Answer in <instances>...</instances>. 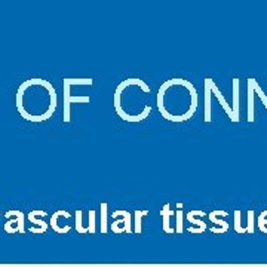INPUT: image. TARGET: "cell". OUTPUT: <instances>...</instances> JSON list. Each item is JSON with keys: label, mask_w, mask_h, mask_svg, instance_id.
Masks as SVG:
<instances>
[{"label": "cell", "mask_w": 267, "mask_h": 267, "mask_svg": "<svg viewBox=\"0 0 267 267\" xmlns=\"http://www.w3.org/2000/svg\"><path fill=\"white\" fill-rule=\"evenodd\" d=\"M247 232L253 233L254 232V211H248V227Z\"/></svg>", "instance_id": "9a60e30c"}, {"label": "cell", "mask_w": 267, "mask_h": 267, "mask_svg": "<svg viewBox=\"0 0 267 267\" xmlns=\"http://www.w3.org/2000/svg\"><path fill=\"white\" fill-rule=\"evenodd\" d=\"M101 232H107V203H101Z\"/></svg>", "instance_id": "30bf717a"}, {"label": "cell", "mask_w": 267, "mask_h": 267, "mask_svg": "<svg viewBox=\"0 0 267 267\" xmlns=\"http://www.w3.org/2000/svg\"><path fill=\"white\" fill-rule=\"evenodd\" d=\"M135 232L140 233L141 232V218L144 215H149V211H135Z\"/></svg>", "instance_id": "8fae6325"}, {"label": "cell", "mask_w": 267, "mask_h": 267, "mask_svg": "<svg viewBox=\"0 0 267 267\" xmlns=\"http://www.w3.org/2000/svg\"><path fill=\"white\" fill-rule=\"evenodd\" d=\"M76 229L79 233H87L89 232L88 229L82 227V211H76Z\"/></svg>", "instance_id": "4fadbf2b"}, {"label": "cell", "mask_w": 267, "mask_h": 267, "mask_svg": "<svg viewBox=\"0 0 267 267\" xmlns=\"http://www.w3.org/2000/svg\"><path fill=\"white\" fill-rule=\"evenodd\" d=\"M211 90H212V93H215V96H217V99H218V102L221 104V107L224 108V111L227 113V116H229V119L232 120V122H238V119L235 117V113H233V108L227 104V101H226V98H224V95L220 92V89L215 87V84L212 82V85H211Z\"/></svg>", "instance_id": "7a4b0ae2"}, {"label": "cell", "mask_w": 267, "mask_h": 267, "mask_svg": "<svg viewBox=\"0 0 267 267\" xmlns=\"http://www.w3.org/2000/svg\"><path fill=\"white\" fill-rule=\"evenodd\" d=\"M212 82L214 81L209 78H206L203 82V85H205V117H203V120L208 123L211 122V93H212L211 85H212Z\"/></svg>", "instance_id": "3957f363"}, {"label": "cell", "mask_w": 267, "mask_h": 267, "mask_svg": "<svg viewBox=\"0 0 267 267\" xmlns=\"http://www.w3.org/2000/svg\"><path fill=\"white\" fill-rule=\"evenodd\" d=\"M92 79H64V122H70V105L73 102H89V96H72L70 88L72 85H92Z\"/></svg>", "instance_id": "6da1fadb"}, {"label": "cell", "mask_w": 267, "mask_h": 267, "mask_svg": "<svg viewBox=\"0 0 267 267\" xmlns=\"http://www.w3.org/2000/svg\"><path fill=\"white\" fill-rule=\"evenodd\" d=\"M6 217L9 218V217H16L18 218V230L21 232V233H24V214L21 212V211H9L7 214H6Z\"/></svg>", "instance_id": "9c48e42d"}, {"label": "cell", "mask_w": 267, "mask_h": 267, "mask_svg": "<svg viewBox=\"0 0 267 267\" xmlns=\"http://www.w3.org/2000/svg\"><path fill=\"white\" fill-rule=\"evenodd\" d=\"M177 232L178 233L182 232V211L181 209L177 211Z\"/></svg>", "instance_id": "e0dca14e"}, {"label": "cell", "mask_w": 267, "mask_h": 267, "mask_svg": "<svg viewBox=\"0 0 267 267\" xmlns=\"http://www.w3.org/2000/svg\"><path fill=\"white\" fill-rule=\"evenodd\" d=\"M117 217L125 218V230L129 233L131 232V214L128 211H116V212H113V218H117Z\"/></svg>", "instance_id": "ba28073f"}, {"label": "cell", "mask_w": 267, "mask_h": 267, "mask_svg": "<svg viewBox=\"0 0 267 267\" xmlns=\"http://www.w3.org/2000/svg\"><path fill=\"white\" fill-rule=\"evenodd\" d=\"M89 232H95V211H89Z\"/></svg>", "instance_id": "2e32d148"}, {"label": "cell", "mask_w": 267, "mask_h": 267, "mask_svg": "<svg viewBox=\"0 0 267 267\" xmlns=\"http://www.w3.org/2000/svg\"><path fill=\"white\" fill-rule=\"evenodd\" d=\"M235 218H236V224H235V230L238 232V233H245L247 232V229L244 227H241V211H236L235 212Z\"/></svg>", "instance_id": "5bb4252c"}, {"label": "cell", "mask_w": 267, "mask_h": 267, "mask_svg": "<svg viewBox=\"0 0 267 267\" xmlns=\"http://www.w3.org/2000/svg\"><path fill=\"white\" fill-rule=\"evenodd\" d=\"M60 215H64V217H70V214L67 212V211H57L54 215H52V218H51V226L54 227V230H57V232H60V233H66V232H69V229L70 227H66V229H58V226H57V218L60 217Z\"/></svg>", "instance_id": "52a82bcc"}, {"label": "cell", "mask_w": 267, "mask_h": 267, "mask_svg": "<svg viewBox=\"0 0 267 267\" xmlns=\"http://www.w3.org/2000/svg\"><path fill=\"white\" fill-rule=\"evenodd\" d=\"M253 87H254V92H257L259 93V96L262 98V101H263V104H265V107L267 108V96L265 95V92H263V89L260 88V85H259V82L254 79L253 81Z\"/></svg>", "instance_id": "7c38bea8"}, {"label": "cell", "mask_w": 267, "mask_h": 267, "mask_svg": "<svg viewBox=\"0 0 267 267\" xmlns=\"http://www.w3.org/2000/svg\"><path fill=\"white\" fill-rule=\"evenodd\" d=\"M233 113L239 122V79H233Z\"/></svg>", "instance_id": "8992f818"}, {"label": "cell", "mask_w": 267, "mask_h": 267, "mask_svg": "<svg viewBox=\"0 0 267 267\" xmlns=\"http://www.w3.org/2000/svg\"><path fill=\"white\" fill-rule=\"evenodd\" d=\"M170 208H171V205L167 203V205L162 208L161 215H162V218H164V230H165L167 233H174L176 230H174L173 227H170V218H171V215H174V211H171Z\"/></svg>", "instance_id": "5b68a950"}, {"label": "cell", "mask_w": 267, "mask_h": 267, "mask_svg": "<svg viewBox=\"0 0 267 267\" xmlns=\"http://www.w3.org/2000/svg\"><path fill=\"white\" fill-rule=\"evenodd\" d=\"M188 221H191V223H194V224H199L202 230H205V229H206V224H205L203 221H200V220H193V218H188Z\"/></svg>", "instance_id": "ac0fdd59"}, {"label": "cell", "mask_w": 267, "mask_h": 267, "mask_svg": "<svg viewBox=\"0 0 267 267\" xmlns=\"http://www.w3.org/2000/svg\"><path fill=\"white\" fill-rule=\"evenodd\" d=\"M254 79H248V122H254Z\"/></svg>", "instance_id": "277c9868"}]
</instances>
